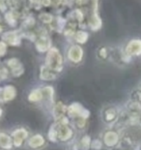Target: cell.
<instances>
[{
	"mask_svg": "<svg viewBox=\"0 0 141 150\" xmlns=\"http://www.w3.org/2000/svg\"><path fill=\"white\" fill-rule=\"evenodd\" d=\"M133 95H136V97H133V99L137 102H141V91L135 90L133 92Z\"/></svg>",
	"mask_w": 141,
	"mask_h": 150,
	"instance_id": "20",
	"label": "cell"
},
{
	"mask_svg": "<svg viewBox=\"0 0 141 150\" xmlns=\"http://www.w3.org/2000/svg\"><path fill=\"white\" fill-rule=\"evenodd\" d=\"M47 64L49 68L59 70L62 65V58L59 52L56 49H51L47 56Z\"/></svg>",
	"mask_w": 141,
	"mask_h": 150,
	"instance_id": "1",
	"label": "cell"
},
{
	"mask_svg": "<svg viewBox=\"0 0 141 150\" xmlns=\"http://www.w3.org/2000/svg\"><path fill=\"white\" fill-rule=\"evenodd\" d=\"M55 110H56V115H58V116H62V115H63V113H64V106H63V105H61V104L59 103V104L56 106Z\"/></svg>",
	"mask_w": 141,
	"mask_h": 150,
	"instance_id": "16",
	"label": "cell"
},
{
	"mask_svg": "<svg viewBox=\"0 0 141 150\" xmlns=\"http://www.w3.org/2000/svg\"><path fill=\"white\" fill-rule=\"evenodd\" d=\"M43 143H44V139L42 138L41 136H34L33 138L30 139L29 144H30L31 147L36 148V147H39V146H41Z\"/></svg>",
	"mask_w": 141,
	"mask_h": 150,
	"instance_id": "10",
	"label": "cell"
},
{
	"mask_svg": "<svg viewBox=\"0 0 141 150\" xmlns=\"http://www.w3.org/2000/svg\"><path fill=\"white\" fill-rule=\"evenodd\" d=\"M3 40L8 42L9 44L11 45H17L18 44V36L17 34L14 33V32H8L3 35Z\"/></svg>",
	"mask_w": 141,
	"mask_h": 150,
	"instance_id": "5",
	"label": "cell"
},
{
	"mask_svg": "<svg viewBox=\"0 0 141 150\" xmlns=\"http://www.w3.org/2000/svg\"><path fill=\"white\" fill-rule=\"evenodd\" d=\"M116 117V110L114 108H109L108 110L104 111V120L107 121V122H111L113 121Z\"/></svg>",
	"mask_w": 141,
	"mask_h": 150,
	"instance_id": "9",
	"label": "cell"
},
{
	"mask_svg": "<svg viewBox=\"0 0 141 150\" xmlns=\"http://www.w3.org/2000/svg\"><path fill=\"white\" fill-rule=\"evenodd\" d=\"M6 20H7V21L11 25H14L16 23V20H15V18H14V16H13L12 13H9V14L6 15Z\"/></svg>",
	"mask_w": 141,
	"mask_h": 150,
	"instance_id": "18",
	"label": "cell"
},
{
	"mask_svg": "<svg viewBox=\"0 0 141 150\" xmlns=\"http://www.w3.org/2000/svg\"><path fill=\"white\" fill-rule=\"evenodd\" d=\"M36 47L38 50H41V52H44V50H47L49 47V42L47 38H41V39L38 41L36 44Z\"/></svg>",
	"mask_w": 141,
	"mask_h": 150,
	"instance_id": "7",
	"label": "cell"
},
{
	"mask_svg": "<svg viewBox=\"0 0 141 150\" xmlns=\"http://www.w3.org/2000/svg\"><path fill=\"white\" fill-rule=\"evenodd\" d=\"M16 91L13 86H9V87H6L4 90H3V94H2V98L4 100H12L13 98L15 97Z\"/></svg>",
	"mask_w": 141,
	"mask_h": 150,
	"instance_id": "6",
	"label": "cell"
},
{
	"mask_svg": "<svg viewBox=\"0 0 141 150\" xmlns=\"http://www.w3.org/2000/svg\"><path fill=\"white\" fill-rule=\"evenodd\" d=\"M42 3H43L44 6H49L50 4V0H42Z\"/></svg>",
	"mask_w": 141,
	"mask_h": 150,
	"instance_id": "24",
	"label": "cell"
},
{
	"mask_svg": "<svg viewBox=\"0 0 141 150\" xmlns=\"http://www.w3.org/2000/svg\"><path fill=\"white\" fill-rule=\"evenodd\" d=\"M117 140H118V137L116 134L113 132L107 133L104 137V142H106L108 145H114Z\"/></svg>",
	"mask_w": 141,
	"mask_h": 150,
	"instance_id": "8",
	"label": "cell"
},
{
	"mask_svg": "<svg viewBox=\"0 0 141 150\" xmlns=\"http://www.w3.org/2000/svg\"><path fill=\"white\" fill-rule=\"evenodd\" d=\"M6 52V45L4 42H0V55H3Z\"/></svg>",
	"mask_w": 141,
	"mask_h": 150,
	"instance_id": "21",
	"label": "cell"
},
{
	"mask_svg": "<svg viewBox=\"0 0 141 150\" xmlns=\"http://www.w3.org/2000/svg\"><path fill=\"white\" fill-rule=\"evenodd\" d=\"M76 41L79 43H85V41L87 40L88 38V35L87 33L85 32H82V31H80V32H78V34H76Z\"/></svg>",
	"mask_w": 141,
	"mask_h": 150,
	"instance_id": "15",
	"label": "cell"
},
{
	"mask_svg": "<svg viewBox=\"0 0 141 150\" xmlns=\"http://www.w3.org/2000/svg\"><path fill=\"white\" fill-rule=\"evenodd\" d=\"M5 9H6V6L4 3V0H0V10L5 11Z\"/></svg>",
	"mask_w": 141,
	"mask_h": 150,
	"instance_id": "23",
	"label": "cell"
},
{
	"mask_svg": "<svg viewBox=\"0 0 141 150\" xmlns=\"http://www.w3.org/2000/svg\"><path fill=\"white\" fill-rule=\"evenodd\" d=\"M100 54H101V56H102V58H105L106 57V50L105 49H102L101 50V52H100Z\"/></svg>",
	"mask_w": 141,
	"mask_h": 150,
	"instance_id": "22",
	"label": "cell"
},
{
	"mask_svg": "<svg viewBox=\"0 0 141 150\" xmlns=\"http://www.w3.org/2000/svg\"><path fill=\"white\" fill-rule=\"evenodd\" d=\"M8 3H9V6H10L11 8L15 9L17 8L18 6V0H8Z\"/></svg>",
	"mask_w": 141,
	"mask_h": 150,
	"instance_id": "19",
	"label": "cell"
},
{
	"mask_svg": "<svg viewBox=\"0 0 141 150\" xmlns=\"http://www.w3.org/2000/svg\"><path fill=\"white\" fill-rule=\"evenodd\" d=\"M11 145L10 139L5 134H0V146L2 148H9Z\"/></svg>",
	"mask_w": 141,
	"mask_h": 150,
	"instance_id": "11",
	"label": "cell"
},
{
	"mask_svg": "<svg viewBox=\"0 0 141 150\" xmlns=\"http://www.w3.org/2000/svg\"><path fill=\"white\" fill-rule=\"evenodd\" d=\"M42 99V93L40 90H34L32 93L30 94L29 100L32 102H37Z\"/></svg>",
	"mask_w": 141,
	"mask_h": 150,
	"instance_id": "14",
	"label": "cell"
},
{
	"mask_svg": "<svg viewBox=\"0 0 141 150\" xmlns=\"http://www.w3.org/2000/svg\"><path fill=\"white\" fill-rule=\"evenodd\" d=\"M42 79H55V75L53 74L52 72L49 71V69H47L46 67L42 68Z\"/></svg>",
	"mask_w": 141,
	"mask_h": 150,
	"instance_id": "13",
	"label": "cell"
},
{
	"mask_svg": "<svg viewBox=\"0 0 141 150\" xmlns=\"http://www.w3.org/2000/svg\"><path fill=\"white\" fill-rule=\"evenodd\" d=\"M14 137H15V144L18 146L21 144L22 140L26 137V132L23 129H18L14 133Z\"/></svg>",
	"mask_w": 141,
	"mask_h": 150,
	"instance_id": "4",
	"label": "cell"
},
{
	"mask_svg": "<svg viewBox=\"0 0 141 150\" xmlns=\"http://www.w3.org/2000/svg\"><path fill=\"white\" fill-rule=\"evenodd\" d=\"M40 18L44 22H50L51 21H52V17L49 14H42L40 16Z\"/></svg>",
	"mask_w": 141,
	"mask_h": 150,
	"instance_id": "17",
	"label": "cell"
},
{
	"mask_svg": "<svg viewBox=\"0 0 141 150\" xmlns=\"http://www.w3.org/2000/svg\"><path fill=\"white\" fill-rule=\"evenodd\" d=\"M69 57L73 62H78L82 57V50L78 46H73L70 47L69 52Z\"/></svg>",
	"mask_w": 141,
	"mask_h": 150,
	"instance_id": "3",
	"label": "cell"
},
{
	"mask_svg": "<svg viewBox=\"0 0 141 150\" xmlns=\"http://www.w3.org/2000/svg\"><path fill=\"white\" fill-rule=\"evenodd\" d=\"M2 30V28H1V26H0V31H1Z\"/></svg>",
	"mask_w": 141,
	"mask_h": 150,
	"instance_id": "25",
	"label": "cell"
},
{
	"mask_svg": "<svg viewBox=\"0 0 141 150\" xmlns=\"http://www.w3.org/2000/svg\"><path fill=\"white\" fill-rule=\"evenodd\" d=\"M101 24H102V21L99 18V17L97 15H94L92 17V18L90 20V25L92 27V29H99L101 27Z\"/></svg>",
	"mask_w": 141,
	"mask_h": 150,
	"instance_id": "12",
	"label": "cell"
},
{
	"mask_svg": "<svg viewBox=\"0 0 141 150\" xmlns=\"http://www.w3.org/2000/svg\"><path fill=\"white\" fill-rule=\"evenodd\" d=\"M127 52L130 55H134V54L141 53V41H131L127 47Z\"/></svg>",
	"mask_w": 141,
	"mask_h": 150,
	"instance_id": "2",
	"label": "cell"
}]
</instances>
